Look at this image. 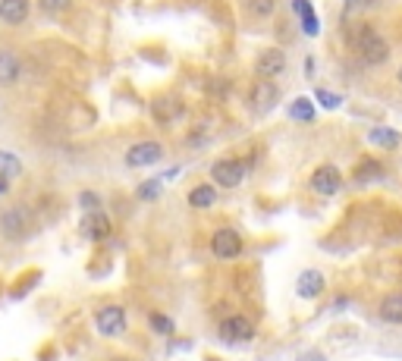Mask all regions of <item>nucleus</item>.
<instances>
[{
    "instance_id": "b1692460",
    "label": "nucleus",
    "mask_w": 402,
    "mask_h": 361,
    "mask_svg": "<svg viewBox=\"0 0 402 361\" xmlns=\"http://www.w3.org/2000/svg\"><path fill=\"white\" fill-rule=\"evenodd\" d=\"M381 176H383V163H377V161H361L358 163V173H356L358 183H371V179H381Z\"/></svg>"
},
{
    "instance_id": "39448f33",
    "label": "nucleus",
    "mask_w": 402,
    "mask_h": 361,
    "mask_svg": "<svg viewBox=\"0 0 402 361\" xmlns=\"http://www.w3.org/2000/svg\"><path fill=\"white\" fill-rule=\"evenodd\" d=\"M248 176V163L239 157H220L211 167V183L217 188H239Z\"/></svg>"
},
{
    "instance_id": "f8f14e48",
    "label": "nucleus",
    "mask_w": 402,
    "mask_h": 361,
    "mask_svg": "<svg viewBox=\"0 0 402 361\" xmlns=\"http://www.w3.org/2000/svg\"><path fill=\"white\" fill-rule=\"evenodd\" d=\"M82 235L85 239H91V242H104L110 230H114V223H110V217L104 214V210H91V214H85L82 217Z\"/></svg>"
},
{
    "instance_id": "9d476101",
    "label": "nucleus",
    "mask_w": 402,
    "mask_h": 361,
    "mask_svg": "<svg viewBox=\"0 0 402 361\" xmlns=\"http://www.w3.org/2000/svg\"><path fill=\"white\" fill-rule=\"evenodd\" d=\"M289 66V57L286 51H280V47H267V51H261L255 57V76L258 78H277L286 73Z\"/></svg>"
},
{
    "instance_id": "7c9ffc66",
    "label": "nucleus",
    "mask_w": 402,
    "mask_h": 361,
    "mask_svg": "<svg viewBox=\"0 0 402 361\" xmlns=\"http://www.w3.org/2000/svg\"><path fill=\"white\" fill-rule=\"evenodd\" d=\"M349 6H371V4H377V0H346Z\"/></svg>"
},
{
    "instance_id": "f704fd0d",
    "label": "nucleus",
    "mask_w": 402,
    "mask_h": 361,
    "mask_svg": "<svg viewBox=\"0 0 402 361\" xmlns=\"http://www.w3.org/2000/svg\"><path fill=\"white\" fill-rule=\"evenodd\" d=\"M114 361H132V358H114Z\"/></svg>"
},
{
    "instance_id": "5701e85b",
    "label": "nucleus",
    "mask_w": 402,
    "mask_h": 361,
    "mask_svg": "<svg viewBox=\"0 0 402 361\" xmlns=\"http://www.w3.org/2000/svg\"><path fill=\"white\" fill-rule=\"evenodd\" d=\"M22 173V161L16 157L13 151H0V176L4 179H13Z\"/></svg>"
},
{
    "instance_id": "c85d7f7f",
    "label": "nucleus",
    "mask_w": 402,
    "mask_h": 361,
    "mask_svg": "<svg viewBox=\"0 0 402 361\" xmlns=\"http://www.w3.org/2000/svg\"><path fill=\"white\" fill-rule=\"evenodd\" d=\"M38 4H41L44 13H60V10H66L69 6V0H38Z\"/></svg>"
},
{
    "instance_id": "dca6fc26",
    "label": "nucleus",
    "mask_w": 402,
    "mask_h": 361,
    "mask_svg": "<svg viewBox=\"0 0 402 361\" xmlns=\"http://www.w3.org/2000/svg\"><path fill=\"white\" fill-rule=\"evenodd\" d=\"M368 141L377 148H383V151H396L402 145V136L396 129H390V126H374L371 132H368Z\"/></svg>"
},
{
    "instance_id": "6ab92c4d",
    "label": "nucleus",
    "mask_w": 402,
    "mask_h": 361,
    "mask_svg": "<svg viewBox=\"0 0 402 361\" xmlns=\"http://www.w3.org/2000/svg\"><path fill=\"white\" fill-rule=\"evenodd\" d=\"M148 327H151V333H157V336H173L176 333V320H173L170 314H164V311L148 314Z\"/></svg>"
},
{
    "instance_id": "c756f323",
    "label": "nucleus",
    "mask_w": 402,
    "mask_h": 361,
    "mask_svg": "<svg viewBox=\"0 0 402 361\" xmlns=\"http://www.w3.org/2000/svg\"><path fill=\"white\" fill-rule=\"evenodd\" d=\"M296 361H330V358H327L321 349H308V352H302V355H298Z\"/></svg>"
},
{
    "instance_id": "bb28decb",
    "label": "nucleus",
    "mask_w": 402,
    "mask_h": 361,
    "mask_svg": "<svg viewBox=\"0 0 402 361\" xmlns=\"http://www.w3.org/2000/svg\"><path fill=\"white\" fill-rule=\"evenodd\" d=\"M79 208H82L85 214H91V210H101V195L91 192V188H85V192L79 195Z\"/></svg>"
},
{
    "instance_id": "9b49d317",
    "label": "nucleus",
    "mask_w": 402,
    "mask_h": 361,
    "mask_svg": "<svg viewBox=\"0 0 402 361\" xmlns=\"http://www.w3.org/2000/svg\"><path fill=\"white\" fill-rule=\"evenodd\" d=\"M324 289H327V280H324V273H321L318 267H305V270L298 273V280H296V295L298 298L314 302V298L324 295Z\"/></svg>"
},
{
    "instance_id": "f257e3e1",
    "label": "nucleus",
    "mask_w": 402,
    "mask_h": 361,
    "mask_svg": "<svg viewBox=\"0 0 402 361\" xmlns=\"http://www.w3.org/2000/svg\"><path fill=\"white\" fill-rule=\"evenodd\" d=\"M352 44H356L358 57L365 66H383V63L390 60V44L383 35H377L371 26H358L356 29V38H352Z\"/></svg>"
},
{
    "instance_id": "f03ea898",
    "label": "nucleus",
    "mask_w": 402,
    "mask_h": 361,
    "mask_svg": "<svg viewBox=\"0 0 402 361\" xmlns=\"http://www.w3.org/2000/svg\"><path fill=\"white\" fill-rule=\"evenodd\" d=\"M258 336V324L248 317V314H230L217 324V340L223 345H233V349H242Z\"/></svg>"
},
{
    "instance_id": "72a5a7b5",
    "label": "nucleus",
    "mask_w": 402,
    "mask_h": 361,
    "mask_svg": "<svg viewBox=\"0 0 402 361\" xmlns=\"http://www.w3.org/2000/svg\"><path fill=\"white\" fill-rule=\"evenodd\" d=\"M396 78H399V82H402V66H399V73H396Z\"/></svg>"
},
{
    "instance_id": "473e14b6",
    "label": "nucleus",
    "mask_w": 402,
    "mask_h": 361,
    "mask_svg": "<svg viewBox=\"0 0 402 361\" xmlns=\"http://www.w3.org/2000/svg\"><path fill=\"white\" fill-rule=\"evenodd\" d=\"M204 361H220V358H214V355H208V358H204Z\"/></svg>"
},
{
    "instance_id": "6e6552de",
    "label": "nucleus",
    "mask_w": 402,
    "mask_h": 361,
    "mask_svg": "<svg viewBox=\"0 0 402 361\" xmlns=\"http://www.w3.org/2000/svg\"><path fill=\"white\" fill-rule=\"evenodd\" d=\"M31 230V214L29 208H22V204H16V208H6L4 214H0V235L4 239H26V233Z\"/></svg>"
},
{
    "instance_id": "412c9836",
    "label": "nucleus",
    "mask_w": 402,
    "mask_h": 361,
    "mask_svg": "<svg viewBox=\"0 0 402 361\" xmlns=\"http://www.w3.org/2000/svg\"><path fill=\"white\" fill-rule=\"evenodd\" d=\"M161 195H164V176L145 179V183L136 188V198H139V201H157Z\"/></svg>"
},
{
    "instance_id": "4468645a",
    "label": "nucleus",
    "mask_w": 402,
    "mask_h": 361,
    "mask_svg": "<svg viewBox=\"0 0 402 361\" xmlns=\"http://www.w3.org/2000/svg\"><path fill=\"white\" fill-rule=\"evenodd\" d=\"M186 201L192 210H211L220 201V188L214 183H195L192 188H189Z\"/></svg>"
},
{
    "instance_id": "1a4fd4ad",
    "label": "nucleus",
    "mask_w": 402,
    "mask_h": 361,
    "mask_svg": "<svg viewBox=\"0 0 402 361\" xmlns=\"http://www.w3.org/2000/svg\"><path fill=\"white\" fill-rule=\"evenodd\" d=\"M164 161V145L161 141H136V145L126 151V167L129 170H145Z\"/></svg>"
},
{
    "instance_id": "a211bd4d",
    "label": "nucleus",
    "mask_w": 402,
    "mask_h": 361,
    "mask_svg": "<svg viewBox=\"0 0 402 361\" xmlns=\"http://www.w3.org/2000/svg\"><path fill=\"white\" fill-rule=\"evenodd\" d=\"M289 120L293 123H298V126H311L314 120H318V110H314V101H308V98H296L293 104H289Z\"/></svg>"
},
{
    "instance_id": "393cba45",
    "label": "nucleus",
    "mask_w": 402,
    "mask_h": 361,
    "mask_svg": "<svg viewBox=\"0 0 402 361\" xmlns=\"http://www.w3.org/2000/svg\"><path fill=\"white\" fill-rule=\"evenodd\" d=\"M248 13L255 19H271L277 13V0H248Z\"/></svg>"
},
{
    "instance_id": "20e7f679",
    "label": "nucleus",
    "mask_w": 402,
    "mask_h": 361,
    "mask_svg": "<svg viewBox=\"0 0 402 361\" xmlns=\"http://www.w3.org/2000/svg\"><path fill=\"white\" fill-rule=\"evenodd\" d=\"M94 330L104 340H120L129 330V314H126L123 305H104V308L94 311Z\"/></svg>"
},
{
    "instance_id": "2eb2a0df",
    "label": "nucleus",
    "mask_w": 402,
    "mask_h": 361,
    "mask_svg": "<svg viewBox=\"0 0 402 361\" xmlns=\"http://www.w3.org/2000/svg\"><path fill=\"white\" fill-rule=\"evenodd\" d=\"M29 0H0V22L4 26H22L29 19Z\"/></svg>"
},
{
    "instance_id": "f3484780",
    "label": "nucleus",
    "mask_w": 402,
    "mask_h": 361,
    "mask_svg": "<svg viewBox=\"0 0 402 361\" xmlns=\"http://www.w3.org/2000/svg\"><path fill=\"white\" fill-rule=\"evenodd\" d=\"M22 73V63L16 57L13 51H0V88H6V85H13L16 78Z\"/></svg>"
},
{
    "instance_id": "ddd939ff",
    "label": "nucleus",
    "mask_w": 402,
    "mask_h": 361,
    "mask_svg": "<svg viewBox=\"0 0 402 361\" xmlns=\"http://www.w3.org/2000/svg\"><path fill=\"white\" fill-rule=\"evenodd\" d=\"M377 320L383 327H402V289L396 293H387L377 305Z\"/></svg>"
},
{
    "instance_id": "2f4dec72",
    "label": "nucleus",
    "mask_w": 402,
    "mask_h": 361,
    "mask_svg": "<svg viewBox=\"0 0 402 361\" xmlns=\"http://www.w3.org/2000/svg\"><path fill=\"white\" fill-rule=\"evenodd\" d=\"M6 188H10V179H4V176H0V195H4Z\"/></svg>"
},
{
    "instance_id": "0eeeda50",
    "label": "nucleus",
    "mask_w": 402,
    "mask_h": 361,
    "mask_svg": "<svg viewBox=\"0 0 402 361\" xmlns=\"http://www.w3.org/2000/svg\"><path fill=\"white\" fill-rule=\"evenodd\" d=\"M280 104V88L273 78H258L248 91V110L251 113H271Z\"/></svg>"
},
{
    "instance_id": "a878e982",
    "label": "nucleus",
    "mask_w": 402,
    "mask_h": 361,
    "mask_svg": "<svg viewBox=\"0 0 402 361\" xmlns=\"http://www.w3.org/2000/svg\"><path fill=\"white\" fill-rule=\"evenodd\" d=\"M314 101H318L324 110H340L343 107V98L336 91H327V88H318L314 91Z\"/></svg>"
},
{
    "instance_id": "cd10ccee",
    "label": "nucleus",
    "mask_w": 402,
    "mask_h": 361,
    "mask_svg": "<svg viewBox=\"0 0 402 361\" xmlns=\"http://www.w3.org/2000/svg\"><path fill=\"white\" fill-rule=\"evenodd\" d=\"M349 305H352V295H349V293H336V298H333V302H330V311H333V314H340V311H346V308H349Z\"/></svg>"
},
{
    "instance_id": "423d86ee",
    "label": "nucleus",
    "mask_w": 402,
    "mask_h": 361,
    "mask_svg": "<svg viewBox=\"0 0 402 361\" xmlns=\"http://www.w3.org/2000/svg\"><path fill=\"white\" fill-rule=\"evenodd\" d=\"M308 188L318 195V198H333V195H340V188H343V170L336 167V163H321V167L311 170Z\"/></svg>"
},
{
    "instance_id": "aec40b11",
    "label": "nucleus",
    "mask_w": 402,
    "mask_h": 361,
    "mask_svg": "<svg viewBox=\"0 0 402 361\" xmlns=\"http://www.w3.org/2000/svg\"><path fill=\"white\" fill-rule=\"evenodd\" d=\"M293 10L298 13V19H302L305 35H318V16H314L308 0H293Z\"/></svg>"
},
{
    "instance_id": "7ed1b4c3",
    "label": "nucleus",
    "mask_w": 402,
    "mask_h": 361,
    "mask_svg": "<svg viewBox=\"0 0 402 361\" xmlns=\"http://www.w3.org/2000/svg\"><path fill=\"white\" fill-rule=\"evenodd\" d=\"M208 248H211V255L223 264L239 261V258L246 255V239H242V233L236 230V226H217L208 239Z\"/></svg>"
},
{
    "instance_id": "4be33fe9",
    "label": "nucleus",
    "mask_w": 402,
    "mask_h": 361,
    "mask_svg": "<svg viewBox=\"0 0 402 361\" xmlns=\"http://www.w3.org/2000/svg\"><path fill=\"white\" fill-rule=\"evenodd\" d=\"M154 110V116H157V123L161 126H167L176 120V113H179V107H176V101H170V98H164V101H157V104L151 107Z\"/></svg>"
}]
</instances>
